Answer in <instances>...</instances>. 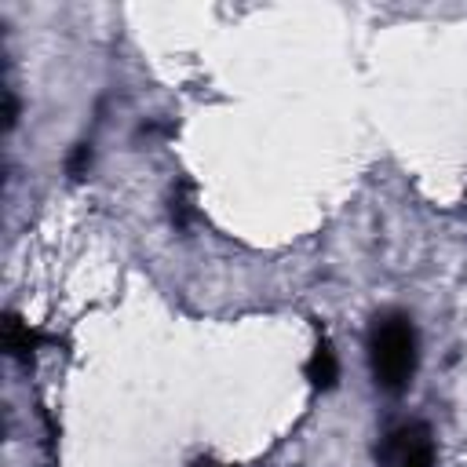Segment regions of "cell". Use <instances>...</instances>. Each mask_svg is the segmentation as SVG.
<instances>
[{
    "mask_svg": "<svg viewBox=\"0 0 467 467\" xmlns=\"http://www.w3.org/2000/svg\"><path fill=\"white\" fill-rule=\"evenodd\" d=\"M438 445L423 420L398 423L379 445V467H434Z\"/></svg>",
    "mask_w": 467,
    "mask_h": 467,
    "instance_id": "7a4b0ae2",
    "label": "cell"
},
{
    "mask_svg": "<svg viewBox=\"0 0 467 467\" xmlns=\"http://www.w3.org/2000/svg\"><path fill=\"white\" fill-rule=\"evenodd\" d=\"M88 168H91V142H77V150H73V157H69V175L80 179Z\"/></svg>",
    "mask_w": 467,
    "mask_h": 467,
    "instance_id": "5b68a950",
    "label": "cell"
},
{
    "mask_svg": "<svg viewBox=\"0 0 467 467\" xmlns=\"http://www.w3.org/2000/svg\"><path fill=\"white\" fill-rule=\"evenodd\" d=\"M40 343H47V336L36 332L29 321H22L18 314H7V317H4V350H7L11 361L29 365V361L36 358Z\"/></svg>",
    "mask_w": 467,
    "mask_h": 467,
    "instance_id": "3957f363",
    "label": "cell"
},
{
    "mask_svg": "<svg viewBox=\"0 0 467 467\" xmlns=\"http://www.w3.org/2000/svg\"><path fill=\"white\" fill-rule=\"evenodd\" d=\"M303 372H306V379H310L314 390H332L336 387V379H339V358H336L332 339L325 336V328H317V343H314Z\"/></svg>",
    "mask_w": 467,
    "mask_h": 467,
    "instance_id": "277c9868",
    "label": "cell"
},
{
    "mask_svg": "<svg viewBox=\"0 0 467 467\" xmlns=\"http://www.w3.org/2000/svg\"><path fill=\"white\" fill-rule=\"evenodd\" d=\"M420 365V336L405 310H383L368 328V372L383 394H405Z\"/></svg>",
    "mask_w": 467,
    "mask_h": 467,
    "instance_id": "6da1fadb",
    "label": "cell"
}]
</instances>
